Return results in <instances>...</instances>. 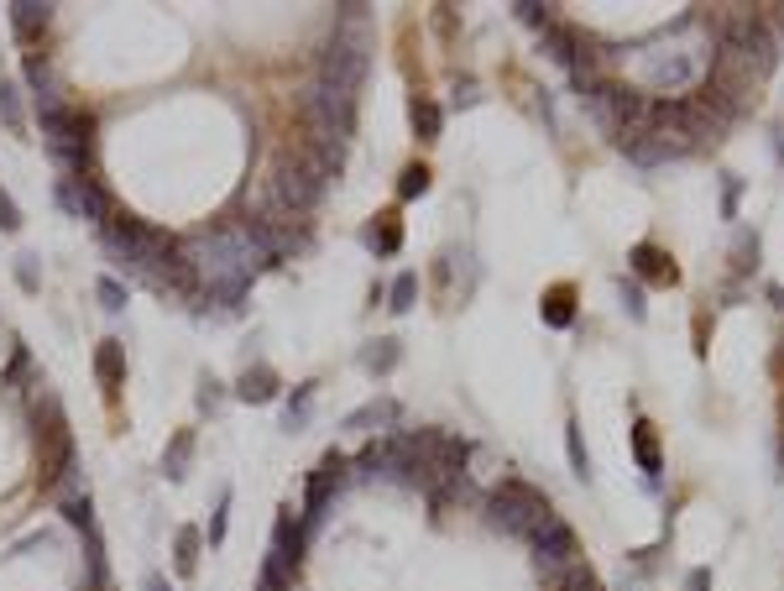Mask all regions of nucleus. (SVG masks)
<instances>
[{
  "mask_svg": "<svg viewBox=\"0 0 784 591\" xmlns=\"http://www.w3.org/2000/svg\"><path fill=\"white\" fill-rule=\"evenodd\" d=\"M183 257L199 272V304H220L236 314L241 299L251 293V278L262 272V257L251 252V241L241 225H220V231H199L194 241H183Z\"/></svg>",
  "mask_w": 784,
  "mask_h": 591,
  "instance_id": "1",
  "label": "nucleus"
},
{
  "mask_svg": "<svg viewBox=\"0 0 784 591\" xmlns=\"http://www.w3.org/2000/svg\"><path fill=\"white\" fill-rule=\"evenodd\" d=\"M706 63H711V42L696 37V32L664 37V42H654V48H643L633 58L643 84H649V89H670V95H680V89H690V84H701Z\"/></svg>",
  "mask_w": 784,
  "mask_h": 591,
  "instance_id": "2",
  "label": "nucleus"
},
{
  "mask_svg": "<svg viewBox=\"0 0 784 591\" xmlns=\"http://www.w3.org/2000/svg\"><path fill=\"white\" fill-rule=\"evenodd\" d=\"M37 450H42V461H37V487H42V492L63 487L68 476L79 471L74 429H68L63 403H58L53 393H42V403H37Z\"/></svg>",
  "mask_w": 784,
  "mask_h": 591,
  "instance_id": "3",
  "label": "nucleus"
},
{
  "mask_svg": "<svg viewBox=\"0 0 784 591\" xmlns=\"http://www.w3.org/2000/svg\"><path fill=\"white\" fill-rule=\"evenodd\" d=\"M330 178L325 173H314L304 157H298V147H288L278 163H272L267 173V210H288V215H309L319 194H325Z\"/></svg>",
  "mask_w": 784,
  "mask_h": 591,
  "instance_id": "4",
  "label": "nucleus"
},
{
  "mask_svg": "<svg viewBox=\"0 0 784 591\" xmlns=\"http://www.w3.org/2000/svg\"><path fill=\"white\" fill-rule=\"evenodd\" d=\"M549 513H555V508H549V497H544L539 487H528V482H502V487L487 492V524H492L497 534L528 539Z\"/></svg>",
  "mask_w": 784,
  "mask_h": 591,
  "instance_id": "5",
  "label": "nucleus"
},
{
  "mask_svg": "<svg viewBox=\"0 0 784 591\" xmlns=\"http://www.w3.org/2000/svg\"><path fill=\"white\" fill-rule=\"evenodd\" d=\"M53 204H58L68 220H89L95 231L115 215V204H110L100 178H58V184H53Z\"/></svg>",
  "mask_w": 784,
  "mask_h": 591,
  "instance_id": "6",
  "label": "nucleus"
},
{
  "mask_svg": "<svg viewBox=\"0 0 784 591\" xmlns=\"http://www.w3.org/2000/svg\"><path fill=\"white\" fill-rule=\"evenodd\" d=\"M528 544H534V560H539L544 576H565L570 565H581V544H575V529L565 524L560 513H549L544 524L528 534Z\"/></svg>",
  "mask_w": 784,
  "mask_h": 591,
  "instance_id": "7",
  "label": "nucleus"
},
{
  "mask_svg": "<svg viewBox=\"0 0 784 591\" xmlns=\"http://www.w3.org/2000/svg\"><path fill=\"white\" fill-rule=\"evenodd\" d=\"M727 63H737L743 74H753V79H764L769 68H774V32L764 27V21H737V27L727 32Z\"/></svg>",
  "mask_w": 784,
  "mask_h": 591,
  "instance_id": "8",
  "label": "nucleus"
},
{
  "mask_svg": "<svg viewBox=\"0 0 784 591\" xmlns=\"http://www.w3.org/2000/svg\"><path fill=\"white\" fill-rule=\"evenodd\" d=\"M345 482H351V456L330 450V456L309 471V482H304V513H298V518H304V534L319 524V518H325V503H330V497H335Z\"/></svg>",
  "mask_w": 784,
  "mask_h": 591,
  "instance_id": "9",
  "label": "nucleus"
},
{
  "mask_svg": "<svg viewBox=\"0 0 784 591\" xmlns=\"http://www.w3.org/2000/svg\"><path fill=\"white\" fill-rule=\"evenodd\" d=\"M304 539H309V534H304V518H298V513L283 503L278 518H272V550H267V555L278 560L288 576L298 571V565H304Z\"/></svg>",
  "mask_w": 784,
  "mask_h": 591,
  "instance_id": "10",
  "label": "nucleus"
},
{
  "mask_svg": "<svg viewBox=\"0 0 784 591\" xmlns=\"http://www.w3.org/2000/svg\"><path fill=\"white\" fill-rule=\"evenodd\" d=\"M398 414H403V408H398V398H372V403L351 408L340 429H356V435H372V440H377V429H382V435H392V424H398Z\"/></svg>",
  "mask_w": 784,
  "mask_h": 591,
  "instance_id": "11",
  "label": "nucleus"
},
{
  "mask_svg": "<svg viewBox=\"0 0 784 591\" xmlns=\"http://www.w3.org/2000/svg\"><path fill=\"white\" fill-rule=\"evenodd\" d=\"M95 377H100V388L110 398L126 388V346H121V340H100V346H95Z\"/></svg>",
  "mask_w": 784,
  "mask_h": 591,
  "instance_id": "12",
  "label": "nucleus"
},
{
  "mask_svg": "<svg viewBox=\"0 0 784 591\" xmlns=\"http://www.w3.org/2000/svg\"><path fill=\"white\" fill-rule=\"evenodd\" d=\"M278 393H283V382H278V372H272L267 361H257V367H246L236 377V398L241 403H272Z\"/></svg>",
  "mask_w": 784,
  "mask_h": 591,
  "instance_id": "13",
  "label": "nucleus"
},
{
  "mask_svg": "<svg viewBox=\"0 0 784 591\" xmlns=\"http://www.w3.org/2000/svg\"><path fill=\"white\" fill-rule=\"evenodd\" d=\"M6 11H11L16 42H37L42 32H48V21H53V6H37V0H16V6H6Z\"/></svg>",
  "mask_w": 784,
  "mask_h": 591,
  "instance_id": "14",
  "label": "nucleus"
},
{
  "mask_svg": "<svg viewBox=\"0 0 784 591\" xmlns=\"http://www.w3.org/2000/svg\"><path fill=\"white\" fill-rule=\"evenodd\" d=\"M194 445H199L194 429H173V440H168V450H163V476H168V482H183V476H189Z\"/></svg>",
  "mask_w": 784,
  "mask_h": 591,
  "instance_id": "15",
  "label": "nucleus"
},
{
  "mask_svg": "<svg viewBox=\"0 0 784 591\" xmlns=\"http://www.w3.org/2000/svg\"><path fill=\"white\" fill-rule=\"evenodd\" d=\"M361 241H366V252L392 257V252H398V246H403V220L387 210V215H377V225H366V236H361Z\"/></svg>",
  "mask_w": 784,
  "mask_h": 591,
  "instance_id": "16",
  "label": "nucleus"
},
{
  "mask_svg": "<svg viewBox=\"0 0 784 591\" xmlns=\"http://www.w3.org/2000/svg\"><path fill=\"white\" fill-rule=\"evenodd\" d=\"M408 121H413V131H419V142H440V131H445V110L434 105L429 95H413V100H408Z\"/></svg>",
  "mask_w": 784,
  "mask_h": 591,
  "instance_id": "17",
  "label": "nucleus"
},
{
  "mask_svg": "<svg viewBox=\"0 0 784 591\" xmlns=\"http://www.w3.org/2000/svg\"><path fill=\"white\" fill-rule=\"evenodd\" d=\"M403 361V346L392 335H382V340H366V351H361V367L372 372V377H387L392 367Z\"/></svg>",
  "mask_w": 784,
  "mask_h": 591,
  "instance_id": "18",
  "label": "nucleus"
},
{
  "mask_svg": "<svg viewBox=\"0 0 784 591\" xmlns=\"http://www.w3.org/2000/svg\"><path fill=\"white\" fill-rule=\"evenodd\" d=\"M314 393H319V382H298L288 408H283V429L288 435H298V429H309V414H314Z\"/></svg>",
  "mask_w": 784,
  "mask_h": 591,
  "instance_id": "19",
  "label": "nucleus"
},
{
  "mask_svg": "<svg viewBox=\"0 0 784 591\" xmlns=\"http://www.w3.org/2000/svg\"><path fill=\"white\" fill-rule=\"evenodd\" d=\"M633 456H638V466L649 471V482H659V471H664V461H659V440H654V424H633Z\"/></svg>",
  "mask_w": 784,
  "mask_h": 591,
  "instance_id": "20",
  "label": "nucleus"
},
{
  "mask_svg": "<svg viewBox=\"0 0 784 591\" xmlns=\"http://www.w3.org/2000/svg\"><path fill=\"white\" fill-rule=\"evenodd\" d=\"M633 272H638V278H664V283H675V262L664 257L659 246H649V241L633 246Z\"/></svg>",
  "mask_w": 784,
  "mask_h": 591,
  "instance_id": "21",
  "label": "nucleus"
},
{
  "mask_svg": "<svg viewBox=\"0 0 784 591\" xmlns=\"http://www.w3.org/2000/svg\"><path fill=\"white\" fill-rule=\"evenodd\" d=\"M199 544H204V534L194 524H183L173 534V565H178V576H194L199 571Z\"/></svg>",
  "mask_w": 784,
  "mask_h": 591,
  "instance_id": "22",
  "label": "nucleus"
},
{
  "mask_svg": "<svg viewBox=\"0 0 784 591\" xmlns=\"http://www.w3.org/2000/svg\"><path fill=\"white\" fill-rule=\"evenodd\" d=\"M21 74H27V89H32V100H37V105H53V100H58V84H53V68H48V58H37V53H32Z\"/></svg>",
  "mask_w": 784,
  "mask_h": 591,
  "instance_id": "23",
  "label": "nucleus"
},
{
  "mask_svg": "<svg viewBox=\"0 0 784 591\" xmlns=\"http://www.w3.org/2000/svg\"><path fill=\"white\" fill-rule=\"evenodd\" d=\"M0 121H6V131H11V136H21V131H27V110H21V89H16L11 79H0Z\"/></svg>",
  "mask_w": 784,
  "mask_h": 591,
  "instance_id": "24",
  "label": "nucleus"
},
{
  "mask_svg": "<svg viewBox=\"0 0 784 591\" xmlns=\"http://www.w3.org/2000/svg\"><path fill=\"white\" fill-rule=\"evenodd\" d=\"M539 314H544V325H555V330H565V325L575 320L570 288H555V293H544V304H539Z\"/></svg>",
  "mask_w": 784,
  "mask_h": 591,
  "instance_id": "25",
  "label": "nucleus"
},
{
  "mask_svg": "<svg viewBox=\"0 0 784 591\" xmlns=\"http://www.w3.org/2000/svg\"><path fill=\"white\" fill-rule=\"evenodd\" d=\"M63 518L84 534H95V503H89V492H68L63 497Z\"/></svg>",
  "mask_w": 784,
  "mask_h": 591,
  "instance_id": "26",
  "label": "nucleus"
},
{
  "mask_svg": "<svg viewBox=\"0 0 784 591\" xmlns=\"http://www.w3.org/2000/svg\"><path fill=\"white\" fill-rule=\"evenodd\" d=\"M413 299H419V278H413V272H398V278H392V288H387V309H392V314H408Z\"/></svg>",
  "mask_w": 784,
  "mask_h": 591,
  "instance_id": "27",
  "label": "nucleus"
},
{
  "mask_svg": "<svg viewBox=\"0 0 784 591\" xmlns=\"http://www.w3.org/2000/svg\"><path fill=\"white\" fill-rule=\"evenodd\" d=\"M27 372H32V351L16 340V346H11V361H6V372H0V388L21 393V382H27Z\"/></svg>",
  "mask_w": 784,
  "mask_h": 591,
  "instance_id": "28",
  "label": "nucleus"
},
{
  "mask_svg": "<svg viewBox=\"0 0 784 591\" xmlns=\"http://www.w3.org/2000/svg\"><path fill=\"white\" fill-rule=\"evenodd\" d=\"M95 299H100L105 314H126V299H131V293H126L121 278H100V283H95Z\"/></svg>",
  "mask_w": 784,
  "mask_h": 591,
  "instance_id": "29",
  "label": "nucleus"
},
{
  "mask_svg": "<svg viewBox=\"0 0 784 591\" xmlns=\"http://www.w3.org/2000/svg\"><path fill=\"white\" fill-rule=\"evenodd\" d=\"M419 194H429V168L424 163H408L398 173V199H419Z\"/></svg>",
  "mask_w": 784,
  "mask_h": 591,
  "instance_id": "30",
  "label": "nucleus"
},
{
  "mask_svg": "<svg viewBox=\"0 0 784 591\" xmlns=\"http://www.w3.org/2000/svg\"><path fill=\"white\" fill-rule=\"evenodd\" d=\"M194 403H199V414H215V408L225 403V382L204 372V377H199V393H194Z\"/></svg>",
  "mask_w": 784,
  "mask_h": 591,
  "instance_id": "31",
  "label": "nucleus"
},
{
  "mask_svg": "<svg viewBox=\"0 0 784 591\" xmlns=\"http://www.w3.org/2000/svg\"><path fill=\"white\" fill-rule=\"evenodd\" d=\"M565 450H570V466H575V476H591V456H586V445H581V424H565Z\"/></svg>",
  "mask_w": 784,
  "mask_h": 591,
  "instance_id": "32",
  "label": "nucleus"
},
{
  "mask_svg": "<svg viewBox=\"0 0 784 591\" xmlns=\"http://www.w3.org/2000/svg\"><path fill=\"white\" fill-rule=\"evenodd\" d=\"M617 299H622V309H628V320H643V314H649V304H643V288L628 283V278H617Z\"/></svg>",
  "mask_w": 784,
  "mask_h": 591,
  "instance_id": "33",
  "label": "nucleus"
},
{
  "mask_svg": "<svg viewBox=\"0 0 784 591\" xmlns=\"http://www.w3.org/2000/svg\"><path fill=\"white\" fill-rule=\"evenodd\" d=\"M225 529H230V492H220V503L210 513V550H220V544H225Z\"/></svg>",
  "mask_w": 784,
  "mask_h": 591,
  "instance_id": "34",
  "label": "nucleus"
},
{
  "mask_svg": "<svg viewBox=\"0 0 784 591\" xmlns=\"http://www.w3.org/2000/svg\"><path fill=\"white\" fill-rule=\"evenodd\" d=\"M560 591H602L591 576V565H570V571L560 576Z\"/></svg>",
  "mask_w": 784,
  "mask_h": 591,
  "instance_id": "35",
  "label": "nucleus"
},
{
  "mask_svg": "<svg viewBox=\"0 0 784 591\" xmlns=\"http://www.w3.org/2000/svg\"><path fill=\"white\" fill-rule=\"evenodd\" d=\"M16 283H21V293H37V288H42V278H37V257H32V252H21V257H16Z\"/></svg>",
  "mask_w": 784,
  "mask_h": 591,
  "instance_id": "36",
  "label": "nucleus"
},
{
  "mask_svg": "<svg viewBox=\"0 0 784 591\" xmlns=\"http://www.w3.org/2000/svg\"><path fill=\"white\" fill-rule=\"evenodd\" d=\"M21 231V210H16V199L0 189V236H16Z\"/></svg>",
  "mask_w": 784,
  "mask_h": 591,
  "instance_id": "37",
  "label": "nucleus"
},
{
  "mask_svg": "<svg viewBox=\"0 0 784 591\" xmlns=\"http://www.w3.org/2000/svg\"><path fill=\"white\" fill-rule=\"evenodd\" d=\"M513 11L528 21V27H539V32H549V27H555V16H549V6H528V0H523V6H513Z\"/></svg>",
  "mask_w": 784,
  "mask_h": 591,
  "instance_id": "38",
  "label": "nucleus"
},
{
  "mask_svg": "<svg viewBox=\"0 0 784 591\" xmlns=\"http://www.w3.org/2000/svg\"><path fill=\"white\" fill-rule=\"evenodd\" d=\"M737 194H743V184L727 173V184H722V215H727V220H737Z\"/></svg>",
  "mask_w": 784,
  "mask_h": 591,
  "instance_id": "39",
  "label": "nucleus"
},
{
  "mask_svg": "<svg viewBox=\"0 0 784 591\" xmlns=\"http://www.w3.org/2000/svg\"><path fill=\"white\" fill-rule=\"evenodd\" d=\"M685 591H711V571H690L685 576Z\"/></svg>",
  "mask_w": 784,
  "mask_h": 591,
  "instance_id": "40",
  "label": "nucleus"
},
{
  "mask_svg": "<svg viewBox=\"0 0 784 591\" xmlns=\"http://www.w3.org/2000/svg\"><path fill=\"white\" fill-rule=\"evenodd\" d=\"M147 591H173V586H168V576H157V571H152V576H147Z\"/></svg>",
  "mask_w": 784,
  "mask_h": 591,
  "instance_id": "41",
  "label": "nucleus"
}]
</instances>
